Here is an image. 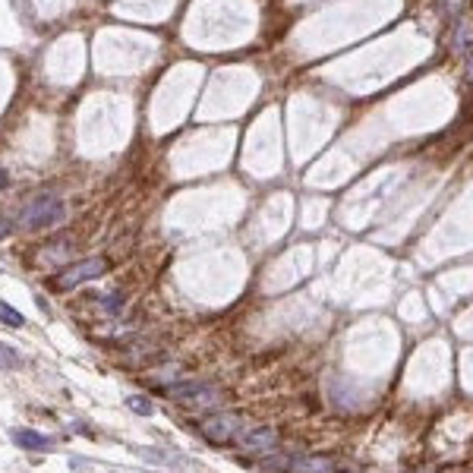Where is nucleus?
Returning <instances> with one entry per match:
<instances>
[{
  "label": "nucleus",
  "mask_w": 473,
  "mask_h": 473,
  "mask_svg": "<svg viewBox=\"0 0 473 473\" xmlns=\"http://www.w3.org/2000/svg\"><path fill=\"white\" fill-rule=\"evenodd\" d=\"M164 391L174 397V401L186 404V407H199V410L218 407V404L224 401V391H221V385L196 382V378H189V382H177V385H167Z\"/></svg>",
  "instance_id": "1"
},
{
  "label": "nucleus",
  "mask_w": 473,
  "mask_h": 473,
  "mask_svg": "<svg viewBox=\"0 0 473 473\" xmlns=\"http://www.w3.org/2000/svg\"><path fill=\"white\" fill-rule=\"evenodd\" d=\"M64 218V202L57 196H35L29 205L19 212V224L29 227V231H38V227H51Z\"/></svg>",
  "instance_id": "2"
},
{
  "label": "nucleus",
  "mask_w": 473,
  "mask_h": 473,
  "mask_svg": "<svg viewBox=\"0 0 473 473\" xmlns=\"http://www.w3.org/2000/svg\"><path fill=\"white\" fill-rule=\"evenodd\" d=\"M107 268H111V262L101 259V256H95V259H83V262H76V265H70V268H64V272H60L57 287L60 290L79 287V284H85V281H92V278H101Z\"/></svg>",
  "instance_id": "3"
},
{
  "label": "nucleus",
  "mask_w": 473,
  "mask_h": 473,
  "mask_svg": "<svg viewBox=\"0 0 473 473\" xmlns=\"http://www.w3.org/2000/svg\"><path fill=\"white\" fill-rule=\"evenodd\" d=\"M199 432L212 445H227L240 436V420H236L234 414H212L199 423Z\"/></svg>",
  "instance_id": "4"
},
{
  "label": "nucleus",
  "mask_w": 473,
  "mask_h": 473,
  "mask_svg": "<svg viewBox=\"0 0 473 473\" xmlns=\"http://www.w3.org/2000/svg\"><path fill=\"white\" fill-rule=\"evenodd\" d=\"M243 451H272L278 445V432L268 429V426H259V429H249L240 436Z\"/></svg>",
  "instance_id": "5"
},
{
  "label": "nucleus",
  "mask_w": 473,
  "mask_h": 473,
  "mask_svg": "<svg viewBox=\"0 0 473 473\" xmlns=\"http://www.w3.org/2000/svg\"><path fill=\"white\" fill-rule=\"evenodd\" d=\"M10 438H13V445H19V448H25V451H51L54 448L51 438L35 432V429H13Z\"/></svg>",
  "instance_id": "6"
},
{
  "label": "nucleus",
  "mask_w": 473,
  "mask_h": 473,
  "mask_svg": "<svg viewBox=\"0 0 473 473\" xmlns=\"http://www.w3.org/2000/svg\"><path fill=\"white\" fill-rule=\"evenodd\" d=\"M337 464L331 457H322V455H306V457H297L294 461V473H335Z\"/></svg>",
  "instance_id": "7"
},
{
  "label": "nucleus",
  "mask_w": 473,
  "mask_h": 473,
  "mask_svg": "<svg viewBox=\"0 0 473 473\" xmlns=\"http://www.w3.org/2000/svg\"><path fill=\"white\" fill-rule=\"evenodd\" d=\"M455 51L457 54H464V57H470L473 54V23L470 19H457V25H455Z\"/></svg>",
  "instance_id": "8"
},
{
  "label": "nucleus",
  "mask_w": 473,
  "mask_h": 473,
  "mask_svg": "<svg viewBox=\"0 0 473 473\" xmlns=\"http://www.w3.org/2000/svg\"><path fill=\"white\" fill-rule=\"evenodd\" d=\"M0 322H4L6 328H23L25 325V316L19 313V309H13L10 303H0Z\"/></svg>",
  "instance_id": "9"
},
{
  "label": "nucleus",
  "mask_w": 473,
  "mask_h": 473,
  "mask_svg": "<svg viewBox=\"0 0 473 473\" xmlns=\"http://www.w3.org/2000/svg\"><path fill=\"white\" fill-rule=\"evenodd\" d=\"M126 407H130L133 414H142V417H152V414H155L152 401H148V397H142V395H133V397H126Z\"/></svg>",
  "instance_id": "10"
},
{
  "label": "nucleus",
  "mask_w": 473,
  "mask_h": 473,
  "mask_svg": "<svg viewBox=\"0 0 473 473\" xmlns=\"http://www.w3.org/2000/svg\"><path fill=\"white\" fill-rule=\"evenodd\" d=\"M262 464H265L268 470H290V467H294V461H290V457H284L281 451H268V457Z\"/></svg>",
  "instance_id": "11"
},
{
  "label": "nucleus",
  "mask_w": 473,
  "mask_h": 473,
  "mask_svg": "<svg viewBox=\"0 0 473 473\" xmlns=\"http://www.w3.org/2000/svg\"><path fill=\"white\" fill-rule=\"evenodd\" d=\"M19 366V354L6 344H0V369H16Z\"/></svg>",
  "instance_id": "12"
},
{
  "label": "nucleus",
  "mask_w": 473,
  "mask_h": 473,
  "mask_svg": "<svg viewBox=\"0 0 473 473\" xmlns=\"http://www.w3.org/2000/svg\"><path fill=\"white\" fill-rule=\"evenodd\" d=\"M101 303H104L107 313H120V309H124V294H107Z\"/></svg>",
  "instance_id": "13"
},
{
  "label": "nucleus",
  "mask_w": 473,
  "mask_h": 473,
  "mask_svg": "<svg viewBox=\"0 0 473 473\" xmlns=\"http://www.w3.org/2000/svg\"><path fill=\"white\" fill-rule=\"evenodd\" d=\"M13 234V227L10 224H6V221L4 218H0V240H6V236H10Z\"/></svg>",
  "instance_id": "14"
},
{
  "label": "nucleus",
  "mask_w": 473,
  "mask_h": 473,
  "mask_svg": "<svg viewBox=\"0 0 473 473\" xmlns=\"http://www.w3.org/2000/svg\"><path fill=\"white\" fill-rule=\"evenodd\" d=\"M467 76H470V85H473V54L467 57Z\"/></svg>",
  "instance_id": "15"
},
{
  "label": "nucleus",
  "mask_w": 473,
  "mask_h": 473,
  "mask_svg": "<svg viewBox=\"0 0 473 473\" xmlns=\"http://www.w3.org/2000/svg\"><path fill=\"white\" fill-rule=\"evenodd\" d=\"M6 186V177H4V171H0V189H4Z\"/></svg>",
  "instance_id": "16"
}]
</instances>
